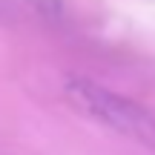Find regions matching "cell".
I'll list each match as a JSON object with an SVG mask.
<instances>
[{"label":"cell","instance_id":"obj_1","mask_svg":"<svg viewBox=\"0 0 155 155\" xmlns=\"http://www.w3.org/2000/svg\"><path fill=\"white\" fill-rule=\"evenodd\" d=\"M63 95L81 115L155 152V112L89 78H66Z\"/></svg>","mask_w":155,"mask_h":155}]
</instances>
